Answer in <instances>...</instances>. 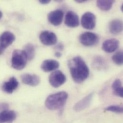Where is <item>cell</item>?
Listing matches in <instances>:
<instances>
[{
    "instance_id": "cell-23",
    "label": "cell",
    "mask_w": 123,
    "mask_h": 123,
    "mask_svg": "<svg viewBox=\"0 0 123 123\" xmlns=\"http://www.w3.org/2000/svg\"><path fill=\"white\" fill-rule=\"evenodd\" d=\"M105 110L120 114L123 113V107L119 105H111L106 107Z\"/></svg>"
},
{
    "instance_id": "cell-8",
    "label": "cell",
    "mask_w": 123,
    "mask_h": 123,
    "mask_svg": "<svg viewBox=\"0 0 123 123\" xmlns=\"http://www.w3.org/2000/svg\"><path fill=\"white\" fill-rule=\"evenodd\" d=\"M64 16V12L61 9L50 12L48 15L49 21L53 25L58 26L62 24Z\"/></svg>"
},
{
    "instance_id": "cell-11",
    "label": "cell",
    "mask_w": 123,
    "mask_h": 123,
    "mask_svg": "<svg viewBox=\"0 0 123 123\" xmlns=\"http://www.w3.org/2000/svg\"><path fill=\"white\" fill-rule=\"evenodd\" d=\"M14 35L9 31H5L0 36V46L4 49L8 48L15 40Z\"/></svg>"
},
{
    "instance_id": "cell-21",
    "label": "cell",
    "mask_w": 123,
    "mask_h": 123,
    "mask_svg": "<svg viewBox=\"0 0 123 123\" xmlns=\"http://www.w3.org/2000/svg\"><path fill=\"white\" fill-rule=\"evenodd\" d=\"M23 51L26 54L28 61H31L34 59L35 55V48L32 44H26L24 47Z\"/></svg>"
},
{
    "instance_id": "cell-10",
    "label": "cell",
    "mask_w": 123,
    "mask_h": 123,
    "mask_svg": "<svg viewBox=\"0 0 123 123\" xmlns=\"http://www.w3.org/2000/svg\"><path fill=\"white\" fill-rule=\"evenodd\" d=\"M65 24L69 27H77L80 24L78 15L73 11H69L68 12L65 16Z\"/></svg>"
},
{
    "instance_id": "cell-13",
    "label": "cell",
    "mask_w": 123,
    "mask_h": 123,
    "mask_svg": "<svg viewBox=\"0 0 123 123\" xmlns=\"http://www.w3.org/2000/svg\"><path fill=\"white\" fill-rule=\"evenodd\" d=\"M21 79L23 83L32 86H37L40 81V78L36 74H24L21 75Z\"/></svg>"
},
{
    "instance_id": "cell-28",
    "label": "cell",
    "mask_w": 123,
    "mask_h": 123,
    "mask_svg": "<svg viewBox=\"0 0 123 123\" xmlns=\"http://www.w3.org/2000/svg\"><path fill=\"white\" fill-rule=\"evenodd\" d=\"M4 49L2 48L0 46V55H1L3 52H4Z\"/></svg>"
},
{
    "instance_id": "cell-4",
    "label": "cell",
    "mask_w": 123,
    "mask_h": 123,
    "mask_svg": "<svg viewBox=\"0 0 123 123\" xmlns=\"http://www.w3.org/2000/svg\"><path fill=\"white\" fill-rule=\"evenodd\" d=\"M80 43L84 46L91 47L96 45L99 40V36L96 34L86 32L81 34L79 37Z\"/></svg>"
},
{
    "instance_id": "cell-29",
    "label": "cell",
    "mask_w": 123,
    "mask_h": 123,
    "mask_svg": "<svg viewBox=\"0 0 123 123\" xmlns=\"http://www.w3.org/2000/svg\"><path fill=\"white\" fill-rule=\"evenodd\" d=\"M2 12L0 11V19L2 18Z\"/></svg>"
},
{
    "instance_id": "cell-18",
    "label": "cell",
    "mask_w": 123,
    "mask_h": 123,
    "mask_svg": "<svg viewBox=\"0 0 123 123\" xmlns=\"http://www.w3.org/2000/svg\"><path fill=\"white\" fill-rule=\"evenodd\" d=\"M112 87L115 95L121 98L123 97V86L122 82L120 79L116 80L113 83Z\"/></svg>"
},
{
    "instance_id": "cell-30",
    "label": "cell",
    "mask_w": 123,
    "mask_h": 123,
    "mask_svg": "<svg viewBox=\"0 0 123 123\" xmlns=\"http://www.w3.org/2000/svg\"><path fill=\"white\" fill-rule=\"evenodd\" d=\"M123 5L122 4V5H121V11L123 12Z\"/></svg>"
},
{
    "instance_id": "cell-9",
    "label": "cell",
    "mask_w": 123,
    "mask_h": 123,
    "mask_svg": "<svg viewBox=\"0 0 123 123\" xmlns=\"http://www.w3.org/2000/svg\"><path fill=\"white\" fill-rule=\"evenodd\" d=\"M93 96V93H91L86 96L75 105L73 110L76 112H80L86 109L90 105Z\"/></svg>"
},
{
    "instance_id": "cell-22",
    "label": "cell",
    "mask_w": 123,
    "mask_h": 123,
    "mask_svg": "<svg viewBox=\"0 0 123 123\" xmlns=\"http://www.w3.org/2000/svg\"><path fill=\"white\" fill-rule=\"evenodd\" d=\"M123 51L119 50L112 56V61L117 65H122L123 62Z\"/></svg>"
},
{
    "instance_id": "cell-15",
    "label": "cell",
    "mask_w": 123,
    "mask_h": 123,
    "mask_svg": "<svg viewBox=\"0 0 123 123\" xmlns=\"http://www.w3.org/2000/svg\"><path fill=\"white\" fill-rule=\"evenodd\" d=\"M60 67V63L54 60H46L43 61L41 65V69L45 72H48L55 70Z\"/></svg>"
},
{
    "instance_id": "cell-5",
    "label": "cell",
    "mask_w": 123,
    "mask_h": 123,
    "mask_svg": "<svg viewBox=\"0 0 123 123\" xmlns=\"http://www.w3.org/2000/svg\"><path fill=\"white\" fill-rule=\"evenodd\" d=\"M66 76L59 70L53 72L49 77V82L54 88L61 86L66 82Z\"/></svg>"
},
{
    "instance_id": "cell-16",
    "label": "cell",
    "mask_w": 123,
    "mask_h": 123,
    "mask_svg": "<svg viewBox=\"0 0 123 123\" xmlns=\"http://www.w3.org/2000/svg\"><path fill=\"white\" fill-rule=\"evenodd\" d=\"M110 32L113 35H118L123 30V22L119 19H114L110 22L109 25Z\"/></svg>"
},
{
    "instance_id": "cell-3",
    "label": "cell",
    "mask_w": 123,
    "mask_h": 123,
    "mask_svg": "<svg viewBox=\"0 0 123 123\" xmlns=\"http://www.w3.org/2000/svg\"><path fill=\"white\" fill-rule=\"evenodd\" d=\"M27 60V57L23 50H14L12 54V66L15 69L21 70L25 67Z\"/></svg>"
},
{
    "instance_id": "cell-27",
    "label": "cell",
    "mask_w": 123,
    "mask_h": 123,
    "mask_svg": "<svg viewBox=\"0 0 123 123\" xmlns=\"http://www.w3.org/2000/svg\"><path fill=\"white\" fill-rule=\"evenodd\" d=\"M87 0H75V1L77 3H83L85 2V1H86Z\"/></svg>"
},
{
    "instance_id": "cell-19",
    "label": "cell",
    "mask_w": 123,
    "mask_h": 123,
    "mask_svg": "<svg viewBox=\"0 0 123 123\" xmlns=\"http://www.w3.org/2000/svg\"><path fill=\"white\" fill-rule=\"evenodd\" d=\"M92 66L94 68L97 69H103L106 68L107 66L106 61L102 56H96L93 60Z\"/></svg>"
},
{
    "instance_id": "cell-17",
    "label": "cell",
    "mask_w": 123,
    "mask_h": 123,
    "mask_svg": "<svg viewBox=\"0 0 123 123\" xmlns=\"http://www.w3.org/2000/svg\"><path fill=\"white\" fill-rule=\"evenodd\" d=\"M16 117V115L14 111L4 110L0 113V123H12Z\"/></svg>"
},
{
    "instance_id": "cell-2",
    "label": "cell",
    "mask_w": 123,
    "mask_h": 123,
    "mask_svg": "<svg viewBox=\"0 0 123 123\" xmlns=\"http://www.w3.org/2000/svg\"><path fill=\"white\" fill-rule=\"evenodd\" d=\"M68 94L65 92H60L50 95L45 101L47 108L51 110H55L62 108L65 105Z\"/></svg>"
},
{
    "instance_id": "cell-20",
    "label": "cell",
    "mask_w": 123,
    "mask_h": 123,
    "mask_svg": "<svg viewBox=\"0 0 123 123\" xmlns=\"http://www.w3.org/2000/svg\"><path fill=\"white\" fill-rule=\"evenodd\" d=\"M115 2L114 0H97L96 4L97 7L101 10L105 11H107L110 10L112 7L113 4Z\"/></svg>"
},
{
    "instance_id": "cell-6",
    "label": "cell",
    "mask_w": 123,
    "mask_h": 123,
    "mask_svg": "<svg viewBox=\"0 0 123 123\" xmlns=\"http://www.w3.org/2000/svg\"><path fill=\"white\" fill-rule=\"evenodd\" d=\"M81 24L82 27L86 29L92 30L96 25V16L91 12L84 13L81 19Z\"/></svg>"
},
{
    "instance_id": "cell-24",
    "label": "cell",
    "mask_w": 123,
    "mask_h": 123,
    "mask_svg": "<svg viewBox=\"0 0 123 123\" xmlns=\"http://www.w3.org/2000/svg\"><path fill=\"white\" fill-rule=\"evenodd\" d=\"M55 49L60 51H62L64 49V45L62 43H59L55 47Z\"/></svg>"
},
{
    "instance_id": "cell-12",
    "label": "cell",
    "mask_w": 123,
    "mask_h": 123,
    "mask_svg": "<svg viewBox=\"0 0 123 123\" xmlns=\"http://www.w3.org/2000/svg\"><path fill=\"white\" fill-rule=\"evenodd\" d=\"M119 46V41L115 39L112 38L106 40L102 45V49L107 53H112L117 50Z\"/></svg>"
},
{
    "instance_id": "cell-26",
    "label": "cell",
    "mask_w": 123,
    "mask_h": 123,
    "mask_svg": "<svg viewBox=\"0 0 123 123\" xmlns=\"http://www.w3.org/2000/svg\"><path fill=\"white\" fill-rule=\"evenodd\" d=\"M55 56L56 57L60 58L62 56V54L60 52H57L55 54Z\"/></svg>"
},
{
    "instance_id": "cell-7",
    "label": "cell",
    "mask_w": 123,
    "mask_h": 123,
    "mask_svg": "<svg viewBox=\"0 0 123 123\" xmlns=\"http://www.w3.org/2000/svg\"><path fill=\"white\" fill-rule=\"evenodd\" d=\"M41 42L46 46H52L57 42V37L56 34L50 31H44L39 36Z\"/></svg>"
},
{
    "instance_id": "cell-14",
    "label": "cell",
    "mask_w": 123,
    "mask_h": 123,
    "mask_svg": "<svg viewBox=\"0 0 123 123\" xmlns=\"http://www.w3.org/2000/svg\"><path fill=\"white\" fill-rule=\"evenodd\" d=\"M19 82L14 77H11L7 81L4 82L2 86V90L7 93H12L18 87Z\"/></svg>"
},
{
    "instance_id": "cell-1",
    "label": "cell",
    "mask_w": 123,
    "mask_h": 123,
    "mask_svg": "<svg viewBox=\"0 0 123 123\" xmlns=\"http://www.w3.org/2000/svg\"><path fill=\"white\" fill-rule=\"evenodd\" d=\"M68 66L72 78L75 82L80 83L89 77V68L80 57L77 56L70 60Z\"/></svg>"
},
{
    "instance_id": "cell-25",
    "label": "cell",
    "mask_w": 123,
    "mask_h": 123,
    "mask_svg": "<svg viewBox=\"0 0 123 123\" xmlns=\"http://www.w3.org/2000/svg\"><path fill=\"white\" fill-rule=\"evenodd\" d=\"M39 1L41 4H47L50 2V0H40Z\"/></svg>"
}]
</instances>
